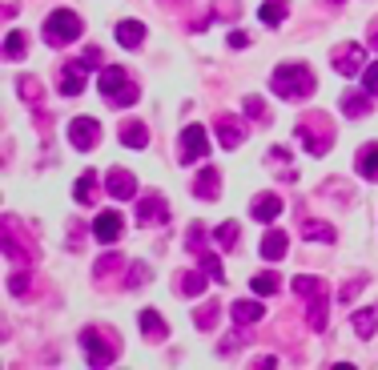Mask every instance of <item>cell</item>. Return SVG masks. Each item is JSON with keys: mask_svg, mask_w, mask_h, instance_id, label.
<instances>
[{"mask_svg": "<svg viewBox=\"0 0 378 370\" xmlns=\"http://www.w3.org/2000/svg\"><path fill=\"white\" fill-rule=\"evenodd\" d=\"M270 89H274L277 97L286 101H302L314 93V69L302 61H290V65H277L274 77H270Z\"/></svg>", "mask_w": 378, "mask_h": 370, "instance_id": "1", "label": "cell"}, {"mask_svg": "<svg viewBox=\"0 0 378 370\" xmlns=\"http://www.w3.org/2000/svg\"><path fill=\"white\" fill-rule=\"evenodd\" d=\"M97 85H101V97L113 101V105H121V109H129V105H137L141 89L137 81L121 69V65H101V77H97Z\"/></svg>", "mask_w": 378, "mask_h": 370, "instance_id": "2", "label": "cell"}, {"mask_svg": "<svg viewBox=\"0 0 378 370\" xmlns=\"http://www.w3.org/2000/svg\"><path fill=\"white\" fill-rule=\"evenodd\" d=\"M81 350H85L88 366H109V362H117V354H121V342H117V334L109 330H97V326H85L81 330Z\"/></svg>", "mask_w": 378, "mask_h": 370, "instance_id": "3", "label": "cell"}, {"mask_svg": "<svg viewBox=\"0 0 378 370\" xmlns=\"http://www.w3.org/2000/svg\"><path fill=\"white\" fill-rule=\"evenodd\" d=\"M298 141L306 145V153L322 157V153L334 145V125H330L326 113H306L302 121H298Z\"/></svg>", "mask_w": 378, "mask_h": 370, "instance_id": "4", "label": "cell"}, {"mask_svg": "<svg viewBox=\"0 0 378 370\" xmlns=\"http://www.w3.org/2000/svg\"><path fill=\"white\" fill-rule=\"evenodd\" d=\"M85 33V21L73 13V9H57L52 16H45V40H49L52 49H61L69 40H76Z\"/></svg>", "mask_w": 378, "mask_h": 370, "instance_id": "5", "label": "cell"}, {"mask_svg": "<svg viewBox=\"0 0 378 370\" xmlns=\"http://www.w3.org/2000/svg\"><path fill=\"white\" fill-rule=\"evenodd\" d=\"M177 145H181V153H177V157H181V165L202 161L205 153H210V133H205V125H185Z\"/></svg>", "mask_w": 378, "mask_h": 370, "instance_id": "6", "label": "cell"}, {"mask_svg": "<svg viewBox=\"0 0 378 370\" xmlns=\"http://www.w3.org/2000/svg\"><path fill=\"white\" fill-rule=\"evenodd\" d=\"M330 65H334V73H342V77H358L366 69V49L354 45V40H346V45H338V49L330 52Z\"/></svg>", "mask_w": 378, "mask_h": 370, "instance_id": "7", "label": "cell"}, {"mask_svg": "<svg viewBox=\"0 0 378 370\" xmlns=\"http://www.w3.org/2000/svg\"><path fill=\"white\" fill-rule=\"evenodd\" d=\"M69 141H73V149L88 153V149L101 145V125L93 121V117H73L69 121Z\"/></svg>", "mask_w": 378, "mask_h": 370, "instance_id": "8", "label": "cell"}, {"mask_svg": "<svg viewBox=\"0 0 378 370\" xmlns=\"http://www.w3.org/2000/svg\"><path fill=\"white\" fill-rule=\"evenodd\" d=\"M88 69H93V61L88 57H81V61H69L61 69V93L64 97H81L85 93V77H88Z\"/></svg>", "mask_w": 378, "mask_h": 370, "instance_id": "9", "label": "cell"}, {"mask_svg": "<svg viewBox=\"0 0 378 370\" xmlns=\"http://www.w3.org/2000/svg\"><path fill=\"white\" fill-rule=\"evenodd\" d=\"M169 222V201L161 194H145L137 201V225H165Z\"/></svg>", "mask_w": 378, "mask_h": 370, "instance_id": "10", "label": "cell"}, {"mask_svg": "<svg viewBox=\"0 0 378 370\" xmlns=\"http://www.w3.org/2000/svg\"><path fill=\"white\" fill-rule=\"evenodd\" d=\"M105 189H109V198L129 201L133 194H137V181H133V173H129V169H109V177H105Z\"/></svg>", "mask_w": 378, "mask_h": 370, "instance_id": "11", "label": "cell"}, {"mask_svg": "<svg viewBox=\"0 0 378 370\" xmlns=\"http://www.w3.org/2000/svg\"><path fill=\"white\" fill-rule=\"evenodd\" d=\"M217 141H222V149H238L241 141H246V125H241L238 117L222 113V117H217Z\"/></svg>", "mask_w": 378, "mask_h": 370, "instance_id": "12", "label": "cell"}, {"mask_svg": "<svg viewBox=\"0 0 378 370\" xmlns=\"http://www.w3.org/2000/svg\"><path fill=\"white\" fill-rule=\"evenodd\" d=\"M93 237L97 242H121V213L117 210H105V213H97V222H93Z\"/></svg>", "mask_w": 378, "mask_h": 370, "instance_id": "13", "label": "cell"}, {"mask_svg": "<svg viewBox=\"0 0 378 370\" xmlns=\"http://www.w3.org/2000/svg\"><path fill=\"white\" fill-rule=\"evenodd\" d=\"M262 314H265V306H262V302H253V298H241V302L229 306L234 326H253V322H262Z\"/></svg>", "mask_w": 378, "mask_h": 370, "instance_id": "14", "label": "cell"}, {"mask_svg": "<svg viewBox=\"0 0 378 370\" xmlns=\"http://www.w3.org/2000/svg\"><path fill=\"white\" fill-rule=\"evenodd\" d=\"M193 194L205 201H217V194H222V173L214 169V165H205L202 173H197V181H193Z\"/></svg>", "mask_w": 378, "mask_h": 370, "instance_id": "15", "label": "cell"}, {"mask_svg": "<svg viewBox=\"0 0 378 370\" xmlns=\"http://www.w3.org/2000/svg\"><path fill=\"white\" fill-rule=\"evenodd\" d=\"M250 213L258 222H274L277 213H282V198H277V194H258V198L250 201Z\"/></svg>", "mask_w": 378, "mask_h": 370, "instance_id": "16", "label": "cell"}, {"mask_svg": "<svg viewBox=\"0 0 378 370\" xmlns=\"http://www.w3.org/2000/svg\"><path fill=\"white\" fill-rule=\"evenodd\" d=\"M137 326H141V334H145V338H153V342H161L165 334H169V326H165V318L157 314V310H141Z\"/></svg>", "mask_w": 378, "mask_h": 370, "instance_id": "17", "label": "cell"}, {"mask_svg": "<svg viewBox=\"0 0 378 370\" xmlns=\"http://www.w3.org/2000/svg\"><path fill=\"white\" fill-rule=\"evenodd\" d=\"M286 250H290V237L282 234V230H270V234L262 237V258L265 262H282Z\"/></svg>", "mask_w": 378, "mask_h": 370, "instance_id": "18", "label": "cell"}, {"mask_svg": "<svg viewBox=\"0 0 378 370\" xmlns=\"http://www.w3.org/2000/svg\"><path fill=\"white\" fill-rule=\"evenodd\" d=\"M97 181H101V173L85 169L81 177H76V185H73V198L81 201V206H93V201H97Z\"/></svg>", "mask_w": 378, "mask_h": 370, "instance_id": "19", "label": "cell"}, {"mask_svg": "<svg viewBox=\"0 0 378 370\" xmlns=\"http://www.w3.org/2000/svg\"><path fill=\"white\" fill-rule=\"evenodd\" d=\"M141 40H145V25L141 21H121L117 25V45L121 49H141Z\"/></svg>", "mask_w": 378, "mask_h": 370, "instance_id": "20", "label": "cell"}, {"mask_svg": "<svg viewBox=\"0 0 378 370\" xmlns=\"http://www.w3.org/2000/svg\"><path fill=\"white\" fill-rule=\"evenodd\" d=\"M354 169L362 173L366 181H378V145H362L354 157Z\"/></svg>", "mask_w": 378, "mask_h": 370, "instance_id": "21", "label": "cell"}, {"mask_svg": "<svg viewBox=\"0 0 378 370\" xmlns=\"http://www.w3.org/2000/svg\"><path fill=\"white\" fill-rule=\"evenodd\" d=\"M121 145L145 149V145H149V129H145L141 121H125V125H121Z\"/></svg>", "mask_w": 378, "mask_h": 370, "instance_id": "22", "label": "cell"}, {"mask_svg": "<svg viewBox=\"0 0 378 370\" xmlns=\"http://www.w3.org/2000/svg\"><path fill=\"white\" fill-rule=\"evenodd\" d=\"M214 242L226 250V254H234V250H238V242H241V225L238 222H222L214 230Z\"/></svg>", "mask_w": 378, "mask_h": 370, "instance_id": "23", "label": "cell"}, {"mask_svg": "<svg viewBox=\"0 0 378 370\" xmlns=\"http://www.w3.org/2000/svg\"><path fill=\"white\" fill-rule=\"evenodd\" d=\"M294 294H298V298H318V294H330V286L322 282V278L298 274V278H294Z\"/></svg>", "mask_w": 378, "mask_h": 370, "instance_id": "24", "label": "cell"}, {"mask_svg": "<svg viewBox=\"0 0 378 370\" xmlns=\"http://www.w3.org/2000/svg\"><path fill=\"white\" fill-rule=\"evenodd\" d=\"M326 314H330V294L310 298V314H306V322H310V330H326Z\"/></svg>", "mask_w": 378, "mask_h": 370, "instance_id": "25", "label": "cell"}, {"mask_svg": "<svg viewBox=\"0 0 378 370\" xmlns=\"http://www.w3.org/2000/svg\"><path fill=\"white\" fill-rule=\"evenodd\" d=\"M374 330H378V306L358 310V314H354V334H358V338H374Z\"/></svg>", "mask_w": 378, "mask_h": 370, "instance_id": "26", "label": "cell"}, {"mask_svg": "<svg viewBox=\"0 0 378 370\" xmlns=\"http://www.w3.org/2000/svg\"><path fill=\"white\" fill-rule=\"evenodd\" d=\"M342 113H346V117H366V113H370V93H346V97H342Z\"/></svg>", "mask_w": 378, "mask_h": 370, "instance_id": "27", "label": "cell"}, {"mask_svg": "<svg viewBox=\"0 0 378 370\" xmlns=\"http://www.w3.org/2000/svg\"><path fill=\"white\" fill-rule=\"evenodd\" d=\"M298 230H302V237L306 242H334V225H326V222H298Z\"/></svg>", "mask_w": 378, "mask_h": 370, "instance_id": "28", "label": "cell"}, {"mask_svg": "<svg viewBox=\"0 0 378 370\" xmlns=\"http://www.w3.org/2000/svg\"><path fill=\"white\" fill-rule=\"evenodd\" d=\"M205 282H214L205 270H185V278H181V294L185 298H197L205 290Z\"/></svg>", "mask_w": 378, "mask_h": 370, "instance_id": "29", "label": "cell"}, {"mask_svg": "<svg viewBox=\"0 0 378 370\" xmlns=\"http://www.w3.org/2000/svg\"><path fill=\"white\" fill-rule=\"evenodd\" d=\"M286 13H290V4H286V0H265V4H262V25L277 28L282 21H286Z\"/></svg>", "mask_w": 378, "mask_h": 370, "instance_id": "30", "label": "cell"}, {"mask_svg": "<svg viewBox=\"0 0 378 370\" xmlns=\"http://www.w3.org/2000/svg\"><path fill=\"white\" fill-rule=\"evenodd\" d=\"M205 242H210V234H205V225L202 222H193L185 230V246L193 250V254H205Z\"/></svg>", "mask_w": 378, "mask_h": 370, "instance_id": "31", "label": "cell"}, {"mask_svg": "<svg viewBox=\"0 0 378 370\" xmlns=\"http://www.w3.org/2000/svg\"><path fill=\"white\" fill-rule=\"evenodd\" d=\"M25 57V33H8L4 37V61H21Z\"/></svg>", "mask_w": 378, "mask_h": 370, "instance_id": "32", "label": "cell"}, {"mask_svg": "<svg viewBox=\"0 0 378 370\" xmlns=\"http://www.w3.org/2000/svg\"><path fill=\"white\" fill-rule=\"evenodd\" d=\"M197 258H202V270L210 274L214 282H226V270H222V258H217V254H210V250H205V254H197Z\"/></svg>", "mask_w": 378, "mask_h": 370, "instance_id": "33", "label": "cell"}, {"mask_svg": "<svg viewBox=\"0 0 378 370\" xmlns=\"http://www.w3.org/2000/svg\"><path fill=\"white\" fill-rule=\"evenodd\" d=\"M250 286H253V294H262V298L270 294V298H274L277 294V274H258Z\"/></svg>", "mask_w": 378, "mask_h": 370, "instance_id": "34", "label": "cell"}, {"mask_svg": "<svg viewBox=\"0 0 378 370\" xmlns=\"http://www.w3.org/2000/svg\"><path fill=\"white\" fill-rule=\"evenodd\" d=\"M193 322H197L202 330H214V322H217V302H205L202 310H193Z\"/></svg>", "mask_w": 378, "mask_h": 370, "instance_id": "35", "label": "cell"}, {"mask_svg": "<svg viewBox=\"0 0 378 370\" xmlns=\"http://www.w3.org/2000/svg\"><path fill=\"white\" fill-rule=\"evenodd\" d=\"M145 282H149V266H145V262H133V266H129L125 286H129V290H137V286H145Z\"/></svg>", "mask_w": 378, "mask_h": 370, "instance_id": "36", "label": "cell"}, {"mask_svg": "<svg viewBox=\"0 0 378 370\" xmlns=\"http://www.w3.org/2000/svg\"><path fill=\"white\" fill-rule=\"evenodd\" d=\"M16 93H21L25 101H37L40 97V81L37 77H21V81H16Z\"/></svg>", "mask_w": 378, "mask_h": 370, "instance_id": "37", "label": "cell"}, {"mask_svg": "<svg viewBox=\"0 0 378 370\" xmlns=\"http://www.w3.org/2000/svg\"><path fill=\"white\" fill-rule=\"evenodd\" d=\"M121 266H125V262H121V254H105V258L97 262L93 270L101 274V278H109V274H117V270H121Z\"/></svg>", "mask_w": 378, "mask_h": 370, "instance_id": "38", "label": "cell"}, {"mask_svg": "<svg viewBox=\"0 0 378 370\" xmlns=\"http://www.w3.org/2000/svg\"><path fill=\"white\" fill-rule=\"evenodd\" d=\"M362 286H366V274H358V278H350V282H346V286H342V290H338V302H354Z\"/></svg>", "mask_w": 378, "mask_h": 370, "instance_id": "39", "label": "cell"}, {"mask_svg": "<svg viewBox=\"0 0 378 370\" xmlns=\"http://www.w3.org/2000/svg\"><path fill=\"white\" fill-rule=\"evenodd\" d=\"M8 294H16V298L28 294V270H16L13 278H8Z\"/></svg>", "mask_w": 378, "mask_h": 370, "instance_id": "40", "label": "cell"}, {"mask_svg": "<svg viewBox=\"0 0 378 370\" xmlns=\"http://www.w3.org/2000/svg\"><path fill=\"white\" fill-rule=\"evenodd\" d=\"M362 89L370 93V97H378V61L362 69Z\"/></svg>", "mask_w": 378, "mask_h": 370, "instance_id": "41", "label": "cell"}, {"mask_svg": "<svg viewBox=\"0 0 378 370\" xmlns=\"http://www.w3.org/2000/svg\"><path fill=\"white\" fill-rule=\"evenodd\" d=\"M246 113H250L253 121H265L270 113H265V101L262 97H246Z\"/></svg>", "mask_w": 378, "mask_h": 370, "instance_id": "42", "label": "cell"}, {"mask_svg": "<svg viewBox=\"0 0 378 370\" xmlns=\"http://www.w3.org/2000/svg\"><path fill=\"white\" fill-rule=\"evenodd\" d=\"M246 45H250V37H246L241 28H234V33H229V49H246Z\"/></svg>", "mask_w": 378, "mask_h": 370, "instance_id": "43", "label": "cell"}, {"mask_svg": "<svg viewBox=\"0 0 378 370\" xmlns=\"http://www.w3.org/2000/svg\"><path fill=\"white\" fill-rule=\"evenodd\" d=\"M366 45H370V49H378V16L370 21V28H366Z\"/></svg>", "mask_w": 378, "mask_h": 370, "instance_id": "44", "label": "cell"}, {"mask_svg": "<svg viewBox=\"0 0 378 370\" xmlns=\"http://www.w3.org/2000/svg\"><path fill=\"white\" fill-rule=\"evenodd\" d=\"M274 362H277L274 354H262V358H253V366H258V370H270V366H274Z\"/></svg>", "mask_w": 378, "mask_h": 370, "instance_id": "45", "label": "cell"}]
</instances>
